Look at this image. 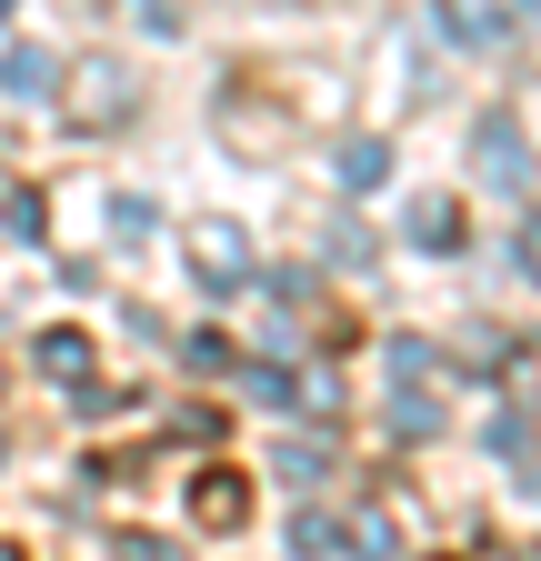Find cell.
Masks as SVG:
<instances>
[{
    "instance_id": "14",
    "label": "cell",
    "mask_w": 541,
    "mask_h": 561,
    "mask_svg": "<svg viewBox=\"0 0 541 561\" xmlns=\"http://www.w3.org/2000/svg\"><path fill=\"white\" fill-rule=\"evenodd\" d=\"M0 21H11V0H0Z\"/></svg>"
},
{
    "instance_id": "1",
    "label": "cell",
    "mask_w": 541,
    "mask_h": 561,
    "mask_svg": "<svg viewBox=\"0 0 541 561\" xmlns=\"http://www.w3.org/2000/svg\"><path fill=\"white\" fill-rule=\"evenodd\" d=\"M191 271L211 280V291H231V280L251 271V241H241L231 221H200V231H191Z\"/></svg>"
},
{
    "instance_id": "7",
    "label": "cell",
    "mask_w": 541,
    "mask_h": 561,
    "mask_svg": "<svg viewBox=\"0 0 541 561\" xmlns=\"http://www.w3.org/2000/svg\"><path fill=\"white\" fill-rule=\"evenodd\" d=\"M251 401H261V411H291V401H311V391H301L291 371H251Z\"/></svg>"
},
{
    "instance_id": "6",
    "label": "cell",
    "mask_w": 541,
    "mask_h": 561,
    "mask_svg": "<svg viewBox=\"0 0 541 561\" xmlns=\"http://www.w3.org/2000/svg\"><path fill=\"white\" fill-rule=\"evenodd\" d=\"M381 171H391L381 140H352V151H342V181H352V191H381Z\"/></svg>"
},
{
    "instance_id": "5",
    "label": "cell",
    "mask_w": 541,
    "mask_h": 561,
    "mask_svg": "<svg viewBox=\"0 0 541 561\" xmlns=\"http://www.w3.org/2000/svg\"><path fill=\"white\" fill-rule=\"evenodd\" d=\"M41 371L81 381V371H91V341H81V331H50V341H41Z\"/></svg>"
},
{
    "instance_id": "12",
    "label": "cell",
    "mask_w": 541,
    "mask_h": 561,
    "mask_svg": "<svg viewBox=\"0 0 541 561\" xmlns=\"http://www.w3.org/2000/svg\"><path fill=\"white\" fill-rule=\"evenodd\" d=\"M521 271L541 280V221H521Z\"/></svg>"
},
{
    "instance_id": "2",
    "label": "cell",
    "mask_w": 541,
    "mask_h": 561,
    "mask_svg": "<svg viewBox=\"0 0 541 561\" xmlns=\"http://www.w3.org/2000/svg\"><path fill=\"white\" fill-rule=\"evenodd\" d=\"M50 81H60V60L41 41H21L11 60H0V91H11V101H50Z\"/></svg>"
},
{
    "instance_id": "8",
    "label": "cell",
    "mask_w": 541,
    "mask_h": 561,
    "mask_svg": "<svg viewBox=\"0 0 541 561\" xmlns=\"http://www.w3.org/2000/svg\"><path fill=\"white\" fill-rule=\"evenodd\" d=\"M111 231H120V241H151V201L120 191V201H111Z\"/></svg>"
},
{
    "instance_id": "13",
    "label": "cell",
    "mask_w": 541,
    "mask_h": 561,
    "mask_svg": "<svg viewBox=\"0 0 541 561\" xmlns=\"http://www.w3.org/2000/svg\"><path fill=\"white\" fill-rule=\"evenodd\" d=\"M120 551H130V561H161V541H120Z\"/></svg>"
},
{
    "instance_id": "4",
    "label": "cell",
    "mask_w": 541,
    "mask_h": 561,
    "mask_svg": "<svg viewBox=\"0 0 541 561\" xmlns=\"http://www.w3.org/2000/svg\"><path fill=\"white\" fill-rule=\"evenodd\" d=\"M412 241H422V251H451V241H461V210H451V201H412Z\"/></svg>"
},
{
    "instance_id": "9",
    "label": "cell",
    "mask_w": 541,
    "mask_h": 561,
    "mask_svg": "<svg viewBox=\"0 0 541 561\" xmlns=\"http://www.w3.org/2000/svg\"><path fill=\"white\" fill-rule=\"evenodd\" d=\"M352 561H391V522H381V512L352 522Z\"/></svg>"
},
{
    "instance_id": "3",
    "label": "cell",
    "mask_w": 541,
    "mask_h": 561,
    "mask_svg": "<svg viewBox=\"0 0 541 561\" xmlns=\"http://www.w3.org/2000/svg\"><path fill=\"white\" fill-rule=\"evenodd\" d=\"M482 171H492V191H521V181H531L521 130H511V121H492V130H482Z\"/></svg>"
},
{
    "instance_id": "10",
    "label": "cell",
    "mask_w": 541,
    "mask_h": 561,
    "mask_svg": "<svg viewBox=\"0 0 541 561\" xmlns=\"http://www.w3.org/2000/svg\"><path fill=\"white\" fill-rule=\"evenodd\" d=\"M451 31H461V41H492L502 11H492V0H451Z\"/></svg>"
},
{
    "instance_id": "11",
    "label": "cell",
    "mask_w": 541,
    "mask_h": 561,
    "mask_svg": "<svg viewBox=\"0 0 541 561\" xmlns=\"http://www.w3.org/2000/svg\"><path fill=\"white\" fill-rule=\"evenodd\" d=\"M11 241H41V191H11Z\"/></svg>"
}]
</instances>
